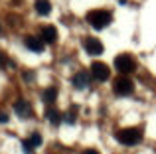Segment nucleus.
Instances as JSON below:
<instances>
[{"label": "nucleus", "mask_w": 156, "mask_h": 154, "mask_svg": "<svg viewBox=\"0 0 156 154\" xmlns=\"http://www.w3.org/2000/svg\"><path fill=\"white\" fill-rule=\"evenodd\" d=\"M109 75H111V69H109L107 63H103V61H93L91 63V77H93V79L107 81V79H109Z\"/></svg>", "instance_id": "obj_5"}, {"label": "nucleus", "mask_w": 156, "mask_h": 154, "mask_svg": "<svg viewBox=\"0 0 156 154\" xmlns=\"http://www.w3.org/2000/svg\"><path fill=\"white\" fill-rule=\"evenodd\" d=\"M36 10H38V14L48 16V14L51 12V4H50V0H36Z\"/></svg>", "instance_id": "obj_11"}, {"label": "nucleus", "mask_w": 156, "mask_h": 154, "mask_svg": "<svg viewBox=\"0 0 156 154\" xmlns=\"http://www.w3.org/2000/svg\"><path fill=\"white\" fill-rule=\"evenodd\" d=\"M87 83H89V73H85V71L75 73V77H73V87L75 89H85Z\"/></svg>", "instance_id": "obj_10"}, {"label": "nucleus", "mask_w": 156, "mask_h": 154, "mask_svg": "<svg viewBox=\"0 0 156 154\" xmlns=\"http://www.w3.org/2000/svg\"><path fill=\"white\" fill-rule=\"evenodd\" d=\"M115 67L119 69V73L129 75V73H133V71L136 69V61H134L133 55L121 54V55H117V58H115Z\"/></svg>", "instance_id": "obj_3"}, {"label": "nucleus", "mask_w": 156, "mask_h": 154, "mask_svg": "<svg viewBox=\"0 0 156 154\" xmlns=\"http://www.w3.org/2000/svg\"><path fill=\"white\" fill-rule=\"evenodd\" d=\"M42 40H44V44H53L57 40V30L53 26H44L42 28Z\"/></svg>", "instance_id": "obj_8"}, {"label": "nucleus", "mask_w": 156, "mask_h": 154, "mask_svg": "<svg viewBox=\"0 0 156 154\" xmlns=\"http://www.w3.org/2000/svg\"><path fill=\"white\" fill-rule=\"evenodd\" d=\"M83 154H101V152H97V150H95V148H89V150H85Z\"/></svg>", "instance_id": "obj_18"}, {"label": "nucleus", "mask_w": 156, "mask_h": 154, "mask_svg": "<svg viewBox=\"0 0 156 154\" xmlns=\"http://www.w3.org/2000/svg\"><path fill=\"white\" fill-rule=\"evenodd\" d=\"M117 140L121 144H125V146H134V144H138L142 140V131L136 127H130V128H121V131H117Z\"/></svg>", "instance_id": "obj_2"}, {"label": "nucleus", "mask_w": 156, "mask_h": 154, "mask_svg": "<svg viewBox=\"0 0 156 154\" xmlns=\"http://www.w3.org/2000/svg\"><path fill=\"white\" fill-rule=\"evenodd\" d=\"M8 121V117H6V113H0V123H6Z\"/></svg>", "instance_id": "obj_17"}, {"label": "nucleus", "mask_w": 156, "mask_h": 154, "mask_svg": "<svg viewBox=\"0 0 156 154\" xmlns=\"http://www.w3.org/2000/svg\"><path fill=\"white\" fill-rule=\"evenodd\" d=\"M42 99L46 101V103H53V101L57 99V89L55 87H50V89H46V91H44V95H42Z\"/></svg>", "instance_id": "obj_12"}, {"label": "nucleus", "mask_w": 156, "mask_h": 154, "mask_svg": "<svg viewBox=\"0 0 156 154\" xmlns=\"http://www.w3.org/2000/svg\"><path fill=\"white\" fill-rule=\"evenodd\" d=\"M26 47L32 51H36V54H40V51H44V40L42 38H26Z\"/></svg>", "instance_id": "obj_9"}, {"label": "nucleus", "mask_w": 156, "mask_h": 154, "mask_svg": "<svg viewBox=\"0 0 156 154\" xmlns=\"http://www.w3.org/2000/svg\"><path fill=\"white\" fill-rule=\"evenodd\" d=\"M65 121H67L69 124H73V123H75V117H73V113H69V115H65Z\"/></svg>", "instance_id": "obj_16"}, {"label": "nucleus", "mask_w": 156, "mask_h": 154, "mask_svg": "<svg viewBox=\"0 0 156 154\" xmlns=\"http://www.w3.org/2000/svg\"><path fill=\"white\" fill-rule=\"evenodd\" d=\"M113 89H115V93H117V95L126 97V95H133V91H134V83H133V81H130L126 75H121V77H117V79H115Z\"/></svg>", "instance_id": "obj_4"}, {"label": "nucleus", "mask_w": 156, "mask_h": 154, "mask_svg": "<svg viewBox=\"0 0 156 154\" xmlns=\"http://www.w3.org/2000/svg\"><path fill=\"white\" fill-rule=\"evenodd\" d=\"M48 119H50V123H51V124H59V123H61V115H59V111H55V109H50V111H48Z\"/></svg>", "instance_id": "obj_13"}, {"label": "nucleus", "mask_w": 156, "mask_h": 154, "mask_svg": "<svg viewBox=\"0 0 156 154\" xmlns=\"http://www.w3.org/2000/svg\"><path fill=\"white\" fill-rule=\"evenodd\" d=\"M28 142H30L32 148H36V146H40V144H42V136H40L38 132H34V135L30 136V140H28Z\"/></svg>", "instance_id": "obj_14"}, {"label": "nucleus", "mask_w": 156, "mask_h": 154, "mask_svg": "<svg viewBox=\"0 0 156 154\" xmlns=\"http://www.w3.org/2000/svg\"><path fill=\"white\" fill-rule=\"evenodd\" d=\"M22 146H24V150H26L28 154H30L32 150H34V148H32V146H30V142H28V140H24V142H22Z\"/></svg>", "instance_id": "obj_15"}, {"label": "nucleus", "mask_w": 156, "mask_h": 154, "mask_svg": "<svg viewBox=\"0 0 156 154\" xmlns=\"http://www.w3.org/2000/svg\"><path fill=\"white\" fill-rule=\"evenodd\" d=\"M14 111H16V115L22 117V119L32 117V107H30V103H26V101H18V103L14 105Z\"/></svg>", "instance_id": "obj_7"}, {"label": "nucleus", "mask_w": 156, "mask_h": 154, "mask_svg": "<svg viewBox=\"0 0 156 154\" xmlns=\"http://www.w3.org/2000/svg\"><path fill=\"white\" fill-rule=\"evenodd\" d=\"M111 20H113V14H111L109 10H103V8H97V10H91L87 14V22L89 26H93L95 30H103L111 24Z\"/></svg>", "instance_id": "obj_1"}, {"label": "nucleus", "mask_w": 156, "mask_h": 154, "mask_svg": "<svg viewBox=\"0 0 156 154\" xmlns=\"http://www.w3.org/2000/svg\"><path fill=\"white\" fill-rule=\"evenodd\" d=\"M83 47H85V51H87L89 55H101V54L105 51L103 44H101L97 38H87V40L83 42Z\"/></svg>", "instance_id": "obj_6"}, {"label": "nucleus", "mask_w": 156, "mask_h": 154, "mask_svg": "<svg viewBox=\"0 0 156 154\" xmlns=\"http://www.w3.org/2000/svg\"><path fill=\"white\" fill-rule=\"evenodd\" d=\"M0 34H2V30H0Z\"/></svg>", "instance_id": "obj_19"}]
</instances>
